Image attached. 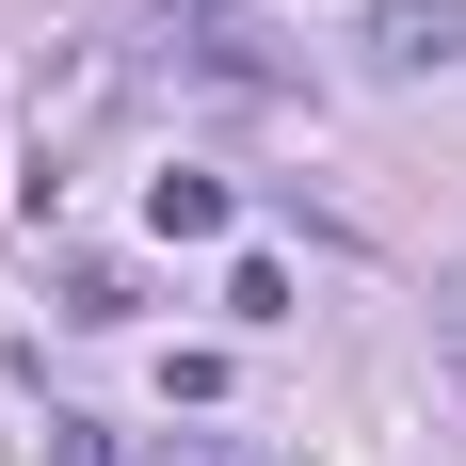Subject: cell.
I'll use <instances>...</instances> for the list:
<instances>
[{"instance_id":"4","label":"cell","mask_w":466,"mask_h":466,"mask_svg":"<svg viewBox=\"0 0 466 466\" xmlns=\"http://www.w3.org/2000/svg\"><path fill=\"white\" fill-rule=\"evenodd\" d=\"M226 322H289V258H241V274H226Z\"/></svg>"},{"instance_id":"5","label":"cell","mask_w":466,"mask_h":466,"mask_svg":"<svg viewBox=\"0 0 466 466\" xmlns=\"http://www.w3.org/2000/svg\"><path fill=\"white\" fill-rule=\"evenodd\" d=\"M48 466H113V434H96V419H48Z\"/></svg>"},{"instance_id":"2","label":"cell","mask_w":466,"mask_h":466,"mask_svg":"<svg viewBox=\"0 0 466 466\" xmlns=\"http://www.w3.org/2000/svg\"><path fill=\"white\" fill-rule=\"evenodd\" d=\"M354 48L386 81H451L466 65V0H354Z\"/></svg>"},{"instance_id":"3","label":"cell","mask_w":466,"mask_h":466,"mask_svg":"<svg viewBox=\"0 0 466 466\" xmlns=\"http://www.w3.org/2000/svg\"><path fill=\"white\" fill-rule=\"evenodd\" d=\"M145 226H161V241H226V177H161Z\"/></svg>"},{"instance_id":"1","label":"cell","mask_w":466,"mask_h":466,"mask_svg":"<svg viewBox=\"0 0 466 466\" xmlns=\"http://www.w3.org/2000/svg\"><path fill=\"white\" fill-rule=\"evenodd\" d=\"M177 65H193V81H241V96L306 81V48H289L274 16H241V0H177Z\"/></svg>"},{"instance_id":"6","label":"cell","mask_w":466,"mask_h":466,"mask_svg":"<svg viewBox=\"0 0 466 466\" xmlns=\"http://www.w3.org/2000/svg\"><path fill=\"white\" fill-rule=\"evenodd\" d=\"M177 466H241V451H177Z\"/></svg>"}]
</instances>
